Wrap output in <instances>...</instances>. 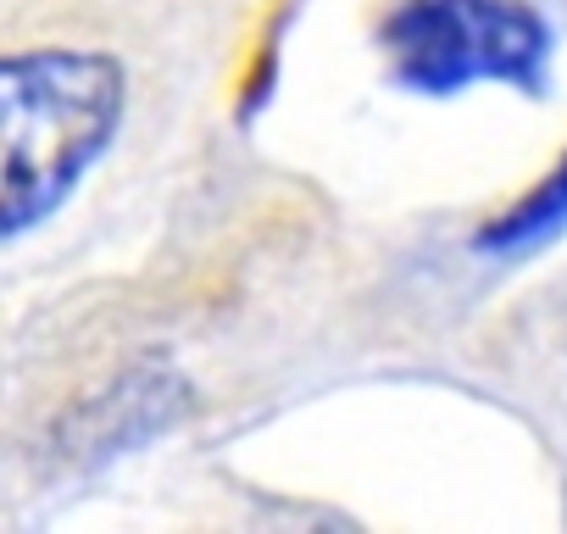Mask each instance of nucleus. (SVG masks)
Returning a JSON list of instances; mask_svg holds the SVG:
<instances>
[{"label":"nucleus","instance_id":"obj_1","mask_svg":"<svg viewBox=\"0 0 567 534\" xmlns=\"http://www.w3.org/2000/svg\"><path fill=\"white\" fill-rule=\"evenodd\" d=\"M128 123V62L106 45L0 51V239L51 223Z\"/></svg>","mask_w":567,"mask_h":534},{"label":"nucleus","instance_id":"obj_2","mask_svg":"<svg viewBox=\"0 0 567 534\" xmlns=\"http://www.w3.org/2000/svg\"><path fill=\"white\" fill-rule=\"evenodd\" d=\"M379 51L412 95H462L478 84L539 95L556 40L528 0H395L379 23Z\"/></svg>","mask_w":567,"mask_h":534},{"label":"nucleus","instance_id":"obj_3","mask_svg":"<svg viewBox=\"0 0 567 534\" xmlns=\"http://www.w3.org/2000/svg\"><path fill=\"white\" fill-rule=\"evenodd\" d=\"M561 228H567V151L545 167V178L534 189H523L506 212H495L478 228L473 250H484V256H517V250H528V245H539V239H550Z\"/></svg>","mask_w":567,"mask_h":534}]
</instances>
